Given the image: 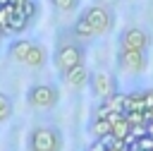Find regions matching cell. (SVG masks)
Segmentation results:
<instances>
[{
  "instance_id": "cell-1",
  "label": "cell",
  "mask_w": 153,
  "mask_h": 151,
  "mask_svg": "<svg viewBox=\"0 0 153 151\" xmlns=\"http://www.w3.org/2000/svg\"><path fill=\"white\" fill-rule=\"evenodd\" d=\"M29 151H62V132L50 125H38L29 132Z\"/></svg>"
},
{
  "instance_id": "cell-2",
  "label": "cell",
  "mask_w": 153,
  "mask_h": 151,
  "mask_svg": "<svg viewBox=\"0 0 153 151\" xmlns=\"http://www.w3.org/2000/svg\"><path fill=\"white\" fill-rule=\"evenodd\" d=\"M86 58V50L81 46V41H60L55 46V53H53V65L57 67V72H67L72 70L74 65H81Z\"/></svg>"
},
{
  "instance_id": "cell-3",
  "label": "cell",
  "mask_w": 153,
  "mask_h": 151,
  "mask_svg": "<svg viewBox=\"0 0 153 151\" xmlns=\"http://www.w3.org/2000/svg\"><path fill=\"white\" fill-rule=\"evenodd\" d=\"M26 101L31 108H38V110H50L57 105L60 101V91L55 84H33L29 91H26Z\"/></svg>"
},
{
  "instance_id": "cell-4",
  "label": "cell",
  "mask_w": 153,
  "mask_h": 151,
  "mask_svg": "<svg viewBox=\"0 0 153 151\" xmlns=\"http://www.w3.org/2000/svg\"><path fill=\"white\" fill-rule=\"evenodd\" d=\"M81 17L91 24V29L96 31V36H103V34H108L110 29H112V24H115V14L110 12V7H105V5H91V7H86L84 12H81Z\"/></svg>"
},
{
  "instance_id": "cell-5",
  "label": "cell",
  "mask_w": 153,
  "mask_h": 151,
  "mask_svg": "<svg viewBox=\"0 0 153 151\" xmlns=\"http://www.w3.org/2000/svg\"><path fill=\"white\" fill-rule=\"evenodd\" d=\"M146 62V50H117V70L124 74H141Z\"/></svg>"
},
{
  "instance_id": "cell-6",
  "label": "cell",
  "mask_w": 153,
  "mask_h": 151,
  "mask_svg": "<svg viewBox=\"0 0 153 151\" xmlns=\"http://www.w3.org/2000/svg\"><path fill=\"white\" fill-rule=\"evenodd\" d=\"M88 86H91V93H93L96 98L105 101V98H110V96L117 91V79H115V74H112V72L98 70V72H93V74H91Z\"/></svg>"
},
{
  "instance_id": "cell-7",
  "label": "cell",
  "mask_w": 153,
  "mask_h": 151,
  "mask_svg": "<svg viewBox=\"0 0 153 151\" xmlns=\"http://www.w3.org/2000/svg\"><path fill=\"white\" fill-rule=\"evenodd\" d=\"M148 34L141 29V26H127L120 31L117 36V43L122 50H146L148 48Z\"/></svg>"
},
{
  "instance_id": "cell-8",
  "label": "cell",
  "mask_w": 153,
  "mask_h": 151,
  "mask_svg": "<svg viewBox=\"0 0 153 151\" xmlns=\"http://www.w3.org/2000/svg\"><path fill=\"white\" fill-rule=\"evenodd\" d=\"M60 77H62V81H65L67 86H72V89H81L84 84H88V79H91V72H88V70H86V65L81 62V65H74L72 70L62 72Z\"/></svg>"
},
{
  "instance_id": "cell-9",
  "label": "cell",
  "mask_w": 153,
  "mask_h": 151,
  "mask_svg": "<svg viewBox=\"0 0 153 151\" xmlns=\"http://www.w3.org/2000/svg\"><path fill=\"white\" fill-rule=\"evenodd\" d=\"M31 46H33V41H29V38H17V41H12V43H10V48H7L10 60H14V62L24 65V58L29 55Z\"/></svg>"
},
{
  "instance_id": "cell-10",
  "label": "cell",
  "mask_w": 153,
  "mask_h": 151,
  "mask_svg": "<svg viewBox=\"0 0 153 151\" xmlns=\"http://www.w3.org/2000/svg\"><path fill=\"white\" fill-rule=\"evenodd\" d=\"M69 34H72L76 41H81V43H84V41H91V38H96V31L91 29V24H88V22H86L81 14H79V17H76V22L72 24Z\"/></svg>"
},
{
  "instance_id": "cell-11",
  "label": "cell",
  "mask_w": 153,
  "mask_h": 151,
  "mask_svg": "<svg viewBox=\"0 0 153 151\" xmlns=\"http://www.w3.org/2000/svg\"><path fill=\"white\" fill-rule=\"evenodd\" d=\"M45 60H48L45 48H43L41 43H36V41H33V46H31L29 55L24 58V65H26V67H33V70H41V67L45 65Z\"/></svg>"
},
{
  "instance_id": "cell-12",
  "label": "cell",
  "mask_w": 153,
  "mask_h": 151,
  "mask_svg": "<svg viewBox=\"0 0 153 151\" xmlns=\"http://www.w3.org/2000/svg\"><path fill=\"white\" fill-rule=\"evenodd\" d=\"M110 132H112V125H110L108 117H93L91 125H88V134H91L93 139H103V137H108Z\"/></svg>"
},
{
  "instance_id": "cell-13",
  "label": "cell",
  "mask_w": 153,
  "mask_h": 151,
  "mask_svg": "<svg viewBox=\"0 0 153 151\" xmlns=\"http://www.w3.org/2000/svg\"><path fill=\"white\" fill-rule=\"evenodd\" d=\"M129 110H146V103H143V91H131L127 93V101H124V113Z\"/></svg>"
},
{
  "instance_id": "cell-14",
  "label": "cell",
  "mask_w": 153,
  "mask_h": 151,
  "mask_svg": "<svg viewBox=\"0 0 153 151\" xmlns=\"http://www.w3.org/2000/svg\"><path fill=\"white\" fill-rule=\"evenodd\" d=\"M124 101H127V93H122V91H115L110 98H105L103 103L108 105V110L110 113H124Z\"/></svg>"
},
{
  "instance_id": "cell-15",
  "label": "cell",
  "mask_w": 153,
  "mask_h": 151,
  "mask_svg": "<svg viewBox=\"0 0 153 151\" xmlns=\"http://www.w3.org/2000/svg\"><path fill=\"white\" fill-rule=\"evenodd\" d=\"M110 125H112V132H110V134H112L115 139H127V134L131 132V125L127 122V117H124V115H122V117H117V120H115V122H110Z\"/></svg>"
},
{
  "instance_id": "cell-16",
  "label": "cell",
  "mask_w": 153,
  "mask_h": 151,
  "mask_svg": "<svg viewBox=\"0 0 153 151\" xmlns=\"http://www.w3.org/2000/svg\"><path fill=\"white\" fill-rule=\"evenodd\" d=\"M50 5L55 10H60V12H74L81 5V0H50Z\"/></svg>"
},
{
  "instance_id": "cell-17",
  "label": "cell",
  "mask_w": 153,
  "mask_h": 151,
  "mask_svg": "<svg viewBox=\"0 0 153 151\" xmlns=\"http://www.w3.org/2000/svg\"><path fill=\"white\" fill-rule=\"evenodd\" d=\"M10 115H12V101H10L7 93L0 91V122H5Z\"/></svg>"
},
{
  "instance_id": "cell-18",
  "label": "cell",
  "mask_w": 153,
  "mask_h": 151,
  "mask_svg": "<svg viewBox=\"0 0 153 151\" xmlns=\"http://www.w3.org/2000/svg\"><path fill=\"white\" fill-rule=\"evenodd\" d=\"M124 117H127V122L134 127V125H146V117H143V113L141 110H129V113H124Z\"/></svg>"
},
{
  "instance_id": "cell-19",
  "label": "cell",
  "mask_w": 153,
  "mask_h": 151,
  "mask_svg": "<svg viewBox=\"0 0 153 151\" xmlns=\"http://www.w3.org/2000/svg\"><path fill=\"white\" fill-rule=\"evenodd\" d=\"M136 151H153V137L151 134H143L136 139Z\"/></svg>"
},
{
  "instance_id": "cell-20",
  "label": "cell",
  "mask_w": 153,
  "mask_h": 151,
  "mask_svg": "<svg viewBox=\"0 0 153 151\" xmlns=\"http://www.w3.org/2000/svg\"><path fill=\"white\" fill-rule=\"evenodd\" d=\"M143 103H146V108H153V89L143 91Z\"/></svg>"
},
{
  "instance_id": "cell-21",
  "label": "cell",
  "mask_w": 153,
  "mask_h": 151,
  "mask_svg": "<svg viewBox=\"0 0 153 151\" xmlns=\"http://www.w3.org/2000/svg\"><path fill=\"white\" fill-rule=\"evenodd\" d=\"M105 149H108V146L103 144V139H96V141H93V144H91L86 151H105Z\"/></svg>"
},
{
  "instance_id": "cell-22",
  "label": "cell",
  "mask_w": 153,
  "mask_h": 151,
  "mask_svg": "<svg viewBox=\"0 0 153 151\" xmlns=\"http://www.w3.org/2000/svg\"><path fill=\"white\" fill-rule=\"evenodd\" d=\"M96 5H105V7H110V5H115L117 0H93Z\"/></svg>"
},
{
  "instance_id": "cell-23",
  "label": "cell",
  "mask_w": 153,
  "mask_h": 151,
  "mask_svg": "<svg viewBox=\"0 0 153 151\" xmlns=\"http://www.w3.org/2000/svg\"><path fill=\"white\" fill-rule=\"evenodd\" d=\"M146 134H151V137H153V122H148V125H146Z\"/></svg>"
},
{
  "instance_id": "cell-24",
  "label": "cell",
  "mask_w": 153,
  "mask_h": 151,
  "mask_svg": "<svg viewBox=\"0 0 153 151\" xmlns=\"http://www.w3.org/2000/svg\"><path fill=\"white\" fill-rule=\"evenodd\" d=\"M0 38H2V34H0Z\"/></svg>"
}]
</instances>
